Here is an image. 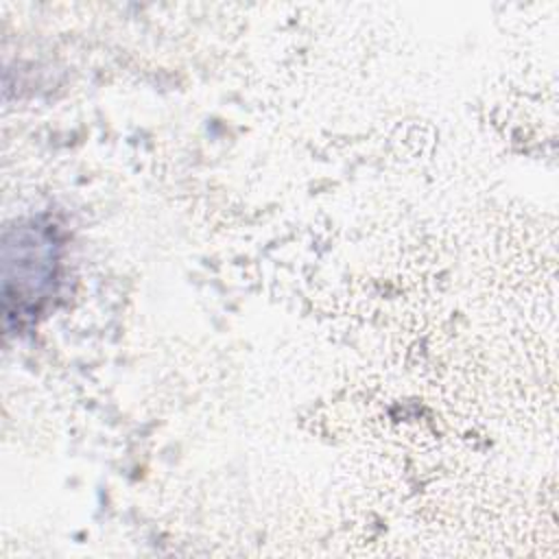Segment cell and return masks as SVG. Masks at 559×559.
<instances>
[{
    "mask_svg": "<svg viewBox=\"0 0 559 559\" xmlns=\"http://www.w3.org/2000/svg\"><path fill=\"white\" fill-rule=\"evenodd\" d=\"M59 242L48 225L28 221L2 238V308L4 323L31 321L55 290Z\"/></svg>",
    "mask_w": 559,
    "mask_h": 559,
    "instance_id": "obj_1",
    "label": "cell"
}]
</instances>
